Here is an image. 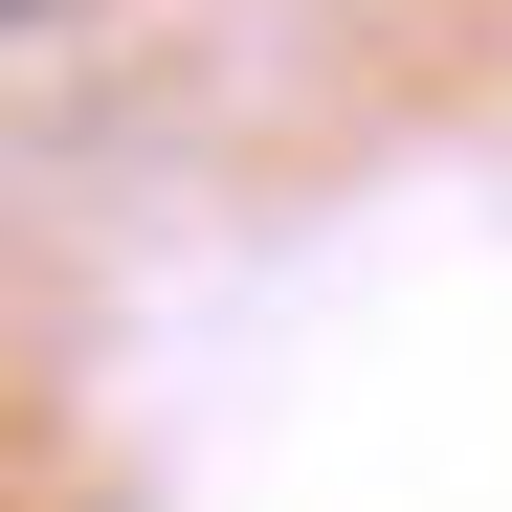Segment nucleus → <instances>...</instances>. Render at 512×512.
<instances>
[{
  "instance_id": "nucleus-1",
  "label": "nucleus",
  "mask_w": 512,
  "mask_h": 512,
  "mask_svg": "<svg viewBox=\"0 0 512 512\" xmlns=\"http://www.w3.org/2000/svg\"><path fill=\"white\" fill-rule=\"evenodd\" d=\"M0 23H23V0H0Z\"/></svg>"
}]
</instances>
